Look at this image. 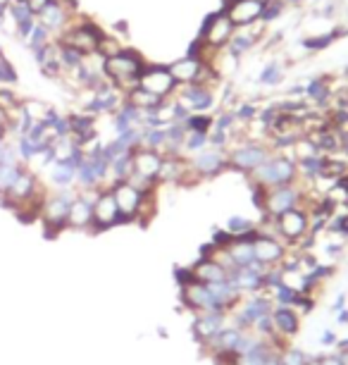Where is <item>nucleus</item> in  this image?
Listing matches in <instances>:
<instances>
[{
    "instance_id": "nucleus-2",
    "label": "nucleus",
    "mask_w": 348,
    "mask_h": 365,
    "mask_svg": "<svg viewBox=\"0 0 348 365\" xmlns=\"http://www.w3.org/2000/svg\"><path fill=\"white\" fill-rule=\"evenodd\" d=\"M248 179H251V184H258V187H263V189L296 184L298 182V165L289 153H272Z\"/></svg>"
},
{
    "instance_id": "nucleus-44",
    "label": "nucleus",
    "mask_w": 348,
    "mask_h": 365,
    "mask_svg": "<svg viewBox=\"0 0 348 365\" xmlns=\"http://www.w3.org/2000/svg\"><path fill=\"white\" fill-rule=\"evenodd\" d=\"M51 31L46 29V26H41L38 22H36V26H33V31H31V36L24 41L26 43V48L33 53V51H38V48H46L48 43H51Z\"/></svg>"
},
{
    "instance_id": "nucleus-6",
    "label": "nucleus",
    "mask_w": 348,
    "mask_h": 365,
    "mask_svg": "<svg viewBox=\"0 0 348 365\" xmlns=\"http://www.w3.org/2000/svg\"><path fill=\"white\" fill-rule=\"evenodd\" d=\"M310 196H312V191L305 187L303 182L268 189V194H265L263 215L277 217V215H282V212L291 210V208H308Z\"/></svg>"
},
{
    "instance_id": "nucleus-41",
    "label": "nucleus",
    "mask_w": 348,
    "mask_h": 365,
    "mask_svg": "<svg viewBox=\"0 0 348 365\" xmlns=\"http://www.w3.org/2000/svg\"><path fill=\"white\" fill-rule=\"evenodd\" d=\"M234 115H236V122L238 125H253V122L258 120V115H260V108L255 106V103H251V101H243V103H238V106L234 108Z\"/></svg>"
},
{
    "instance_id": "nucleus-25",
    "label": "nucleus",
    "mask_w": 348,
    "mask_h": 365,
    "mask_svg": "<svg viewBox=\"0 0 348 365\" xmlns=\"http://www.w3.org/2000/svg\"><path fill=\"white\" fill-rule=\"evenodd\" d=\"M206 60H198V58H189V55H184V58L174 60V63H169V72H172L174 81L179 86H186V84H196L198 79H201L203 70H206Z\"/></svg>"
},
{
    "instance_id": "nucleus-36",
    "label": "nucleus",
    "mask_w": 348,
    "mask_h": 365,
    "mask_svg": "<svg viewBox=\"0 0 348 365\" xmlns=\"http://www.w3.org/2000/svg\"><path fill=\"white\" fill-rule=\"evenodd\" d=\"M213 125H215V117L210 113H191L186 120H184L186 132H206V134H210Z\"/></svg>"
},
{
    "instance_id": "nucleus-30",
    "label": "nucleus",
    "mask_w": 348,
    "mask_h": 365,
    "mask_svg": "<svg viewBox=\"0 0 348 365\" xmlns=\"http://www.w3.org/2000/svg\"><path fill=\"white\" fill-rule=\"evenodd\" d=\"M224 230H227L234 239L255 241V237H258V222H253V220H248L243 215H231L227 220V225H224Z\"/></svg>"
},
{
    "instance_id": "nucleus-21",
    "label": "nucleus",
    "mask_w": 348,
    "mask_h": 365,
    "mask_svg": "<svg viewBox=\"0 0 348 365\" xmlns=\"http://www.w3.org/2000/svg\"><path fill=\"white\" fill-rule=\"evenodd\" d=\"M122 101H125V96H122L117 88L107 86V88H103V91L91 93V98L84 103L81 113H88V115H93V117H98V115H112L115 110L122 106Z\"/></svg>"
},
{
    "instance_id": "nucleus-53",
    "label": "nucleus",
    "mask_w": 348,
    "mask_h": 365,
    "mask_svg": "<svg viewBox=\"0 0 348 365\" xmlns=\"http://www.w3.org/2000/svg\"><path fill=\"white\" fill-rule=\"evenodd\" d=\"M337 341H339V336H337V332H332V329H322V334H320V344L322 346H337Z\"/></svg>"
},
{
    "instance_id": "nucleus-64",
    "label": "nucleus",
    "mask_w": 348,
    "mask_h": 365,
    "mask_svg": "<svg viewBox=\"0 0 348 365\" xmlns=\"http://www.w3.org/2000/svg\"><path fill=\"white\" fill-rule=\"evenodd\" d=\"M12 3H26V0H12Z\"/></svg>"
},
{
    "instance_id": "nucleus-35",
    "label": "nucleus",
    "mask_w": 348,
    "mask_h": 365,
    "mask_svg": "<svg viewBox=\"0 0 348 365\" xmlns=\"http://www.w3.org/2000/svg\"><path fill=\"white\" fill-rule=\"evenodd\" d=\"M141 146L153 148V150H158V153H165V146H167V129H165V127H158V129H143Z\"/></svg>"
},
{
    "instance_id": "nucleus-23",
    "label": "nucleus",
    "mask_w": 348,
    "mask_h": 365,
    "mask_svg": "<svg viewBox=\"0 0 348 365\" xmlns=\"http://www.w3.org/2000/svg\"><path fill=\"white\" fill-rule=\"evenodd\" d=\"M263 29H268V26H263L260 22H258V31H255V24L246 26V29H236L234 36H231V41H229V46H227V53L234 60H241L243 55L253 51V48L258 46V41L263 38Z\"/></svg>"
},
{
    "instance_id": "nucleus-32",
    "label": "nucleus",
    "mask_w": 348,
    "mask_h": 365,
    "mask_svg": "<svg viewBox=\"0 0 348 365\" xmlns=\"http://www.w3.org/2000/svg\"><path fill=\"white\" fill-rule=\"evenodd\" d=\"M56 43H58V60H60V65H63L65 74L79 70V67L84 65V55H81L79 51H74V48L65 46V43H60V41H56Z\"/></svg>"
},
{
    "instance_id": "nucleus-59",
    "label": "nucleus",
    "mask_w": 348,
    "mask_h": 365,
    "mask_svg": "<svg viewBox=\"0 0 348 365\" xmlns=\"http://www.w3.org/2000/svg\"><path fill=\"white\" fill-rule=\"evenodd\" d=\"M337 356H339V363H341V365H348V349L337 351Z\"/></svg>"
},
{
    "instance_id": "nucleus-48",
    "label": "nucleus",
    "mask_w": 348,
    "mask_h": 365,
    "mask_svg": "<svg viewBox=\"0 0 348 365\" xmlns=\"http://www.w3.org/2000/svg\"><path fill=\"white\" fill-rule=\"evenodd\" d=\"M122 48H125L122 38L112 36V34H105L103 41H100V46H98V53L103 55V58H112V55H117Z\"/></svg>"
},
{
    "instance_id": "nucleus-43",
    "label": "nucleus",
    "mask_w": 348,
    "mask_h": 365,
    "mask_svg": "<svg viewBox=\"0 0 348 365\" xmlns=\"http://www.w3.org/2000/svg\"><path fill=\"white\" fill-rule=\"evenodd\" d=\"M284 12H286V3H284V0H270V3H265V8H263L260 24L263 26L275 24L277 19L284 15Z\"/></svg>"
},
{
    "instance_id": "nucleus-37",
    "label": "nucleus",
    "mask_w": 348,
    "mask_h": 365,
    "mask_svg": "<svg viewBox=\"0 0 348 365\" xmlns=\"http://www.w3.org/2000/svg\"><path fill=\"white\" fill-rule=\"evenodd\" d=\"M282 79H284V67L282 63H277V60L265 65L260 77H258V81H260L263 86H277V84H282Z\"/></svg>"
},
{
    "instance_id": "nucleus-13",
    "label": "nucleus",
    "mask_w": 348,
    "mask_h": 365,
    "mask_svg": "<svg viewBox=\"0 0 348 365\" xmlns=\"http://www.w3.org/2000/svg\"><path fill=\"white\" fill-rule=\"evenodd\" d=\"M189 163H191V170L198 175V179H215V177H220L222 172L229 170L227 150L210 148V146L206 150H201V153L191 155Z\"/></svg>"
},
{
    "instance_id": "nucleus-52",
    "label": "nucleus",
    "mask_w": 348,
    "mask_h": 365,
    "mask_svg": "<svg viewBox=\"0 0 348 365\" xmlns=\"http://www.w3.org/2000/svg\"><path fill=\"white\" fill-rule=\"evenodd\" d=\"M217 17H220V8L213 10V12H208V15L203 17V22H201V29H198V36H203V34H206V31L210 29V26L215 24V19H217Z\"/></svg>"
},
{
    "instance_id": "nucleus-1",
    "label": "nucleus",
    "mask_w": 348,
    "mask_h": 365,
    "mask_svg": "<svg viewBox=\"0 0 348 365\" xmlns=\"http://www.w3.org/2000/svg\"><path fill=\"white\" fill-rule=\"evenodd\" d=\"M148 60L136 51L132 46H125L117 55L105 58L103 63V74L110 81L112 88H117L122 96H127L129 91H134L139 86V77L146 67Z\"/></svg>"
},
{
    "instance_id": "nucleus-19",
    "label": "nucleus",
    "mask_w": 348,
    "mask_h": 365,
    "mask_svg": "<svg viewBox=\"0 0 348 365\" xmlns=\"http://www.w3.org/2000/svg\"><path fill=\"white\" fill-rule=\"evenodd\" d=\"M93 198L95 191H79L77 198L70 205V217H67V230L91 232L93 227Z\"/></svg>"
},
{
    "instance_id": "nucleus-22",
    "label": "nucleus",
    "mask_w": 348,
    "mask_h": 365,
    "mask_svg": "<svg viewBox=\"0 0 348 365\" xmlns=\"http://www.w3.org/2000/svg\"><path fill=\"white\" fill-rule=\"evenodd\" d=\"M132 163H134V175L136 177L158 182V172H160V165H162V153H158V150H153V148L139 146V148H134Z\"/></svg>"
},
{
    "instance_id": "nucleus-42",
    "label": "nucleus",
    "mask_w": 348,
    "mask_h": 365,
    "mask_svg": "<svg viewBox=\"0 0 348 365\" xmlns=\"http://www.w3.org/2000/svg\"><path fill=\"white\" fill-rule=\"evenodd\" d=\"M210 136L206 132H186V141H184V153L196 155L210 146Z\"/></svg>"
},
{
    "instance_id": "nucleus-29",
    "label": "nucleus",
    "mask_w": 348,
    "mask_h": 365,
    "mask_svg": "<svg viewBox=\"0 0 348 365\" xmlns=\"http://www.w3.org/2000/svg\"><path fill=\"white\" fill-rule=\"evenodd\" d=\"M227 253L234 267H248L251 263H255V251L251 239H234V244L229 246Z\"/></svg>"
},
{
    "instance_id": "nucleus-11",
    "label": "nucleus",
    "mask_w": 348,
    "mask_h": 365,
    "mask_svg": "<svg viewBox=\"0 0 348 365\" xmlns=\"http://www.w3.org/2000/svg\"><path fill=\"white\" fill-rule=\"evenodd\" d=\"M122 225L120 220V210H117V203H115V196L110 189H98L95 191V198H93V227H91V234H98V232H107L112 227Z\"/></svg>"
},
{
    "instance_id": "nucleus-49",
    "label": "nucleus",
    "mask_w": 348,
    "mask_h": 365,
    "mask_svg": "<svg viewBox=\"0 0 348 365\" xmlns=\"http://www.w3.org/2000/svg\"><path fill=\"white\" fill-rule=\"evenodd\" d=\"M210 244L215 246V249H229L231 244H234V237L224 230V227H217V230L213 232V239H210Z\"/></svg>"
},
{
    "instance_id": "nucleus-10",
    "label": "nucleus",
    "mask_w": 348,
    "mask_h": 365,
    "mask_svg": "<svg viewBox=\"0 0 348 365\" xmlns=\"http://www.w3.org/2000/svg\"><path fill=\"white\" fill-rule=\"evenodd\" d=\"M291 246L286 244L282 237L270 232H260L258 230V237L253 241V251H255V260L265 267H279L284 263L286 253H289Z\"/></svg>"
},
{
    "instance_id": "nucleus-16",
    "label": "nucleus",
    "mask_w": 348,
    "mask_h": 365,
    "mask_svg": "<svg viewBox=\"0 0 348 365\" xmlns=\"http://www.w3.org/2000/svg\"><path fill=\"white\" fill-rule=\"evenodd\" d=\"M74 17H79V15H74V12L67 8L65 0H51V3H48L46 8L36 15V22L41 26H46V29L51 31V36L58 38L60 34L72 24Z\"/></svg>"
},
{
    "instance_id": "nucleus-27",
    "label": "nucleus",
    "mask_w": 348,
    "mask_h": 365,
    "mask_svg": "<svg viewBox=\"0 0 348 365\" xmlns=\"http://www.w3.org/2000/svg\"><path fill=\"white\" fill-rule=\"evenodd\" d=\"M191 272H194L196 282H201V284H217V282L227 279V274H229L215 258H198L196 263L191 265Z\"/></svg>"
},
{
    "instance_id": "nucleus-28",
    "label": "nucleus",
    "mask_w": 348,
    "mask_h": 365,
    "mask_svg": "<svg viewBox=\"0 0 348 365\" xmlns=\"http://www.w3.org/2000/svg\"><path fill=\"white\" fill-rule=\"evenodd\" d=\"M303 98L310 103V106H320L325 108L327 103L332 98V84H329V77H315L305 84V93Z\"/></svg>"
},
{
    "instance_id": "nucleus-14",
    "label": "nucleus",
    "mask_w": 348,
    "mask_h": 365,
    "mask_svg": "<svg viewBox=\"0 0 348 365\" xmlns=\"http://www.w3.org/2000/svg\"><path fill=\"white\" fill-rule=\"evenodd\" d=\"M191 332L194 339L198 341V346H206L213 336L229 325V315L220 311H201V313H191Z\"/></svg>"
},
{
    "instance_id": "nucleus-55",
    "label": "nucleus",
    "mask_w": 348,
    "mask_h": 365,
    "mask_svg": "<svg viewBox=\"0 0 348 365\" xmlns=\"http://www.w3.org/2000/svg\"><path fill=\"white\" fill-rule=\"evenodd\" d=\"M112 31L117 34V38H120V36H125V38H127V36H129V24L125 22V19H120V22H115V24H112Z\"/></svg>"
},
{
    "instance_id": "nucleus-8",
    "label": "nucleus",
    "mask_w": 348,
    "mask_h": 365,
    "mask_svg": "<svg viewBox=\"0 0 348 365\" xmlns=\"http://www.w3.org/2000/svg\"><path fill=\"white\" fill-rule=\"evenodd\" d=\"M115 196V203H117V210H120V220L122 225H132V222H139V212H141V203H143V191H139L134 187L132 182H112L110 187Z\"/></svg>"
},
{
    "instance_id": "nucleus-31",
    "label": "nucleus",
    "mask_w": 348,
    "mask_h": 365,
    "mask_svg": "<svg viewBox=\"0 0 348 365\" xmlns=\"http://www.w3.org/2000/svg\"><path fill=\"white\" fill-rule=\"evenodd\" d=\"M125 98L129 103H134L136 108L141 110V113H151V110H158L162 103H165L167 98H158V96H153V93H148V91H143L141 86H136L134 91H129Z\"/></svg>"
},
{
    "instance_id": "nucleus-15",
    "label": "nucleus",
    "mask_w": 348,
    "mask_h": 365,
    "mask_svg": "<svg viewBox=\"0 0 348 365\" xmlns=\"http://www.w3.org/2000/svg\"><path fill=\"white\" fill-rule=\"evenodd\" d=\"M176 101L191 113H210L217 106V93L213 86L206 84H186L176 88Z\"/></svg>"
},
{
    "instance_id": "nucleus-47",
    "label": "nucleus",
    "mask_w": 348,
    "mask_h": 365,
    "mask_svg": "<svg viewBox=\"0 0 348 365\" xmlns=\"http://www.w3.org/2000/svg\"><path fill=\"white\" fill-rule=\"evenodd\" d=\"M0 108H5L10 115L22 108V101H19V96L10 86H0Z\"/></svg>"
},
{
    "instance_id": "nucleus-62",
    "label": "nucleus",
    "mask_w": 348,
    "mask_h": 365,
    "mask_svg": "<svg viewBox=\"0 0 348 365\" xmlns=\"http://www.w3.org/2000/svg\"><path fill=\"white\" fill-rule=\"evenodd\" d=\"M10 3H12V0H0V5H3V8H10Z\"/></svg>"
},
{
    "instance_id": "nucleus-58",
    "label": "nucleus",
    "mask_w": 348,
    "mask_h": 365,
    "mask_svg": "<svg viewBox=\"0 0 348 365\" xmlns=\"http://www.w3.org/2000/svg\"><path fill=\"white\" fill-rule=\"evenodd\" d=\"M337 325L348 327V308H344V311H339V313H337Z\"/></svg>"
},
{
    "instance_id": "nucleus-46",
    "label": "nucleus",
    "mask_w": 348,
    "mask_h": 365,
    "mask_svg": "<svg viewBox=\"0 0 348 365\" xmlns=\"http://www.w3.org/2000/svg\"><path fill=\"white\" fill-rule=\"evenodd\" d=\"M19 81V74L17 70L12 67V63L0 53V86H15Z\"/></svg>"
},
{
    "instance_id": "nucleus-20",
    "label": "nucleus",
    "mask_w": 348,
    "mask_h": 365,
    "mask_svg": "<svg viewBox=\"0 0 348 365\" xmlns=\"http://www.w3.org/2000/svg\"><path fill=\"white\" fill-rule=\"evenodd\" d=\"M179 301H181V306L191 313L217 311L213 292H210L208 284H201V282H191V284H186V287H179Z\"/></svg>"
},
{
    "instance_id": "nucleus-4",
    "label": "nucleus",
    "mask_w": 348,
    "mask_h": 365,
    "mask_svg": "<svg viewBox=\"0 0 348 365\" xmlns=\"http://www.w3.org/2000/svg\"><path fill=\"white\" fill-rule=\"evenodd\" d=\"M105 34L107 31L100 24H95L93 19L79 15V17L72 19V24L67 26V29L60 34L56 41L74 48V51H79L86 58V55L98 53V46H100V41H103Z\"/></svg>"
},
{
    "instance_id": "nucleus-38",
    "label": "nucleus",
    "mask_w": 348,
    "mask_h": 365,
    "mask_svg": "<svg viewBox=\"0 0 348 365\" xmlns=\"http://www.w3.org/2000/svg\"><path fill=\"white\" fill-rule=\"evenodd\" d=\"M26 165H0V198L8 194V189L15 184V179L22 175Z\"/></svg>"
},
{
    "instance_id": "nucleus-39",
    "label": "nucleus",
    "mask_w": 348,
    "mask_h": 365,
    "mask_svg": "<svg viewBox=\"0 0 348 365\" xmlns=\"http://www.w3.org/2000/svg\"><path fill=\"white\" fill-rule=\"evenodd\" d=\"M279 361H282V365H308L310 356L305 354L303 349L286 344V346H284L282 351H279Z\"/></svg>"
},
{
    "instance_id": "nucleus-26",
    "label": "nucleus",
    "mask_w": 348,
    "mask_h": 365,
    "mask_svg": "<svg viewBox=\"0 0 348 365\" xmlns=\"http://www.w3.org/2000/svg\"><path fill=\"white\" fill-rule=\"evenodd\" d=\"M70 129H72V139L77 146L86 148L88 143H93L98 139V129H95V117L88 113H72L70 115Z\"/></svg>"
},
{
    "instance_id": "nucleus-45",
    "label": "nucleus",
    "mask_w": 348,
    "mask_h": 365,
    "mask_svg": "<svg viewBox=\"0 0 348 365\" xmlns=\"http://www.w3.org/2000/svg\"><path fill=\"white\" fill-rule=\"evenodd\" d=\"M8 15H10V19H12V24H15V29H17L19 24L29 22V19H36V15H33L31 8H29L26 3H10Z\"/></svg>"
},
{
    "instance_id": "nucleus-50",
    "label": "nucleus",
    "mask_w": 348,
    "mask_h": 365,
    "mask_svg": "<svg viewBox=\"0 0 348 365\" xmlns=\"http://www.w3.org/2000/svg\"><path fill=\"white\" fill-rule=\"evenodd\" d=\"M48 108L51 106H46V103H38V101H22V110L24 113H29L33 120H43V115L48 113Z\"/></svg>"
},
{
    "instance_id": "nucleus-61",
    "label": "nucleus",
    "mask_w": 348,
    "mask_h": 365,
    "mask_svg": "<svg viewBox=\"0 0 348 365\" xmlns=\"http://www.w3.org/2000/svg\"><path fill=\"white\" fill-rule=\"evenodd\" d=\"M286 5H298V3H303V0H284Z\"/></svg>"
},
{
    "instance_id": "nucleus-56",
    "label": "nucleus",
    "mask_w": 348,
    "mask_h": 365,
    "mask_svg": "<svg viewBox=\"0 0 348 365\" xmlns=\"http://www.w3.org/2000/svg\"><path fill=\"white\" fill-rule=\"evenodd\" d=\"M48 3H51V0H26V5H29V8H31L33 15H38V12L43 10Z\"/></svg>"
},
{
    "instance_id": "nucleus-12",
    "label": "nucleus",
    "mask_w": 348,
    "mask_h": 365,
    "mask_svg": "<svg viewBox=\"0 0 348 365\" xmlns=\"http://www.w3.org/2000/svg\"><path fill=\"white\" fill-rule=\"evenodd\" d=\"M268 270L270 267H265L255 260V263H251L248 267H234V270H229L227 279L241 296L260 294L265 292V272Z\"/></svg>"
},
{
    "instance_id": "nucleus-34",
    "label": "nucleus",
    "mask_w": 348,
    "mask_h": 365,
    "mask_svg": "<svg viewBox=\"0 0 348 365\" xmlns=\"http://www.w3.org/2000/svg\"><path fill=\"white\" fill-rule=\"evenodd\" d=\"M337 31H325V34H315V36H305L301 41V48L308 53H320V51H327L332 43H337Z\"/></svg>"
},
{
    "instance_id": "nucleus-40",
    "label": "nucleus",
    "mask_w": 348,
    "mask_h": 365,
    "mask_svg": "<svg viewBox=\"0 0 348 365\" xmlns=\"http://www.w3.org/2000/svg\"><path fill=\"white\" fill-rule=\"evenodd\" d=\"M15 148H17V155H19V160H22L24 165H29L31 160H36V158L43 153L36 143L29 141L26 136H17V143H15Z\"/></svg>"
},
{
    "instance_id": "nucleus-18",
    "label": "nucleus",
    "mask_w": 348,
    "mask_h": 365,
    "mask_svg": "<svg viewBox=\"0 0 348 365\" xmlns=\"http://www.w3.org/2000/svg\"><path fill=\"white\" fill-rule=\"evenodd\" d=\"M265 3L263 0H231L227 8H220L224 15L231 19V24L236 29H246V26H253L260 22Z\"/></svg>"
},
{
    "instance_id": "nucleus-33",
    "label": "nucleus",
    "mask_w": 348,
    "mask_h": 365,
    "mask_svg": "<svg viewBox=\"0 0 348 365\" xmlns=\"http://www.w3.org/2000/svg\"><path fill=\"white\" fill-rule=\"evenodd\" d=\"M51 184L58 189H72L77 184V172L70 170L63 163L51 165Z\"/></svg>"
},
{
    "instance_id": "nucleus-3",
    "label": "nucleus",
    "mask_w": 348,
    "mask_h": 365,
    "mask_svg": "<svg viewBox=\"0 0 348 365\" xmlns=\"http://www.w3.org/2000/svg\"><path fill=\"white\" fill-rule=\"evenodd\" d=\"M79 191L60 189L56 194H48L41 203L38 220L43 225V234L48 239H56L60 232L67 230V217H70V205L77 198Z\"/></svg>"
},
{
    "instance_id": "nucleus-54",
    "label": "nucleus",
    "mask_w": 348,
    "mask_h": 365,
    "mask_svg": "<svg viewBox=\"0 0 348 365\" xmlns=\"http://www.w3.org/2000/svg\"><path fill=\"white\" fill-rule=\"evenodd\" d=\"M346 296H348L346 292H341V294L337 296V301L332 303V308H329V311H332L334 315H337L339 311H344V308H346Z\"/></svg>"
},
{
    "instance_id": "nucleus-63",
    "label": "nucleus",
    "mask_w": 348,
    "mask_h": 365,
    "mask_svg": "<svg viewBox=\"0 0 348 365\" xmlns=\"http://www.w3.org/2000/svg\"><path fill=\"white\" fill-rule=\"evenodd\" d=\"M344 74H346V77H348V65L344 67Z\"/></svg>"
},
{
    "instance_id": "nucleus-17",
    "label": "nucleus",
    "mask_w": 348,
    "mask_h": 365,
    "mask_svg": "<svg viewBox=\"0 0 348 365\" xmlns=\"http://www.w3.org/2000/svg\"><path fill=\"white\" fill-rule=\"evenodd\" d=\"M234 31H236V26L231 24V19L220 10V17L215 19V24L210 26L203 36H198V38H203V43H206L210 60H213L217 53L227 51V46H229L231 36H234ZM210 60H208V63H210Z\"/></svg>"
},
{
    "instance_id": "nucleus-57",
    "label": "nucleus",
    "mask_w": 348,
    "mask_h": 365,
    "mask_svg": "<svg viewBox=\"0 0 348 365\" xmlns=\"http://www.w3.org/2000/svg\"><path fill=\"white\" fill-rule=\"evenodd\" d=\"M320 365H341L337 351H334V354H322V356H320Z\"/></svg>"
},
{
    "instance_id": "nucleus-24",
    "label": "nucleus",
    "mask_w": 348,
    "mask_h": 365,
    "mask_svg": "<svg viewBox=\"0 0 348 365\" xmlns=\"http://www.w3.org/2000/svg\"><path fill=\"white\" fill-rule=\"evenodd\" d=\"M301 315H298L293 308L286 306H275L272 308V322H275V334L279 339L289 341L293 339L298 332H301Z\"/></svg>"
},
{
    "instance_id": "nucleus-7",
    "label": "nucleus",
    "mask_w": 348,
    "mask_h": 365,
    "mask_svg": "<svg viewBox=\"0 0 348 365\" xmlns=\"http://www.w3.org/2000/svg\"><path fill=\"white\" fill-rule=\"evenodd\" d=\"M139 86L143 91L158 96V98H172L176 93V88H179V84H176L172 77V72H169V67L160 63H146L139 77Z\"/></svg>"
},
{
    "instance_id": "nucleus-5",
    "label": "nucleus",
    "mask_w": 348,
    "mask_h": 365,
    "mask_svg": "<svg viewBox=\"0 0 348 365\" xmlns=\"http://www.w3.org/2000/svg\"><path fill=\"white\" fill-rule=\"evenodd\" d=\"M227 155H229V170L231 172H238V175H243V177H251L272 155V148H270L268 141L248 139V141L231 143V146L227 148Z\"/></svg>"
},
{
    "instance_id": "nucleus-9",
    "label": "nucleus",
    "mask_w": 348,
    "mask_h": 365,
    "mask_svg": "<svg viewBox=\"0 0 348 365\" xmlns=\"http://www.w3.org/2000/svg\"><path fill=\"white\" fill-rule=\"evenodd\" d=\"M275 232L289 246H296L310 232V212L305 208H291L275 217Z\"/></svg>"
},
{
    "instance_id": "nucleus-51",
    "label": "nucleus",
    "mask_w": 348,
    "mask_h": 365,
    "mask_svg": "<svg viewBox=\"0 0 348 365\" xmlns=\"http://www.w3.org/2000/svg\"><path fill=\"white\" fill-rule=\"evenodd\" d=\"M174 282L176 287H186L191 282H196L194 272H191V265L189 267H174Z\"/></svg>"
},
{
    "instance_id": "nucleus-60",
    "label": "nucleus",
    "mask_w": 348,
    "mask_h": 365,
    "mask_svg": "<svg viewBox=\"0 0 348 365\" xmlns=\"http://www.w3.org/2000/svg\"><path fill=\"white\" fill-rule=\"evenodd\" d=\"M5 15H8V8H3V5H0V22H3Z\"/></svg>"
}]
</instances>
